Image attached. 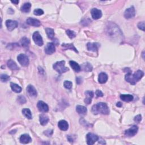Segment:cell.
<instances>
[{
    "mask_svg": "<svg viewBox=\"0 0 145 145\" xmlns=\"http://www.w3.org/2000/svg\"><path fill=\"white\" fill-rule=\"evenodd\" d=\"M27 23L32 26H35V27H39L41 25V23L39 20L36 19H34L32 18H29L27 19L26 21Z\"/></svg>",
    "mask_w": 145,
    "mask_h": 145,
    "instance_id": "16",
    "label": "cell"
},
{
    "mask_svg": "<svg viewBox=\"0 0 145 145\" xmlns=\"http://www.w3.org/2000/svg\"><path fill=\"white\" fill-rule=\"evenodd\" d=\"M22 113L25 116V117H27L28 119H31L32 117V113H31V110L28 108H24L22 110Z\"/></svg>",
    "mask_w": 145,
    "mask_h": 145,
    "instance_id": "30",
    "label": "cell"
},
{
    "mask_svg": "<svg viewBox=\"0 0 145 145\" xmlns=\"http://www.w3.org/2000/svg\"><path fill=\"white\" fill-rule=\"evenodd\" d=\"M20 142L23 144H27L30 143L32 141V139L30 137V136L27 134H23L19 138Z\"/></svg>",
    "mask_w": 145,
    "mask_h": 145,
    "instance_id": "17",
    "label": "cell"
},
{
    "mask_svg": "<svg viewBox=\"0 0 145 145\" xmlns=\"http://www.w3.org/2000/svg\"><path fill=\"white\" fill-rule=\"evenodd\" d=\"M32 38L35 43L37 45L40 47L43 45V40H42L41 36L40 35V34L39 33L38 31H36V32L33 33Z\"/></svg>",
    "mask_w": 145,
    "mask_h": 145,
    "instance_id": "6",
    "label": "cell"
},
{
    "mask_svg": "<svg viewBox=\"0 0 145 145\" xmlns=\"http://www.w3.org/2000/svg\"><path fill=\"white\" fill-rule=\"evenodd\" d=\"M65 62L64 61H58L53 65V69H55L56 72H57L59 74H62L69 71V68L65 66Z\"/></svg>",
    "mask_w": 145,
    "mask_h": 145,
    "instance_id": "4",
    "label": "cell"
},
{
    "mask_svg": "<svg viewBox=\"0 0 145 145\" xmlns=\"http://www.w3.org/2000/svg\"><path fill=\"white\" fill-rule=\"evenodd\" d=\"M142 56H143V58H144V52H143V53H142Z\"/></svg>",
    "mask_w": 145,
    "mask_h": 145,
    "instance_id": "46",
    "label": "cell"
},
{
    "mask_svg": "<svg viewBox=\"0 0 145 145\" xmlns=\"http://www.w3.org/2000/svg\"><path fill=\"white\" fill-rule=\"evenodd\" d=\"M134 120L136 123H140V122L142 120V116L141 115H138L136 116L134 118Z\"/></svg>",
    "mask_w": 145,
    "mask_h": 145,
    "instance_id": "39",
    "label": "cell"
},
{
    "mask_svg": "<svg viewBox=\"0 0 145 145\" xmlns=\"http://www.w3.org/2000/svg\"><path fill=\"white\" fill-rule=\"evenodd\" d=\"M12 3H13V4H18V3H19V1H11Z\"/></svg>",
    "mask_w": 145,
    "mask_h": 145,
    "instance_id": "45",
    "label": "cell"
},
{
    "mask_svg": "<svg viewBox=\"0 0 145 145\" xmlns=\"http://www.w3.org/2000/svg\"><path fill=\"white\" fill-rule=\"evenodd\" d=\"M116 106L118 107H121L122 106V103H121V102H118L117 104H116Z\"/></svg>",
    "mask_w": 145,
    "mask_h": 145,
    "instance_id": "44",
    "label": "cell"
},
{
    "mask_svg": "<svg viewBox=\"0 0 145 145\" xmlns=\"http://www.w3.org/2000/svg\"><path fill=\"white\" fill-rule=\"evenodd\" d=\"M92 112L95 115H98L99 113L103 115H108L109 109L107 104L101 102L92 106Z\"/></svg>",
    "mask_w": 145,
    "mask_h": 145,
    "instance_id": "2",
    "label": "cell"
},
{
    "mask_svg": "<svg viewBox=\"0 0 145 145\" xmlns=\"http://www.w3.org/2000/svg\"><path fill=\"white\" fill-rule=\"evenodd\" d=\"M76 110L79 114L81 115H85L87 112L86 107L82 106H79V105L76 107Z\"/></svg>",
    "mask_w": 145,
    "mask_h": 145,
    "instance_id": "25",
    "label": "cell"
},
{
    "mask_svg": "<svg viewBox=\"0 0 145 145\" xmlns=\"http://www.w3.org/2000/svg\"><path fill=\"white\" fill-rule=\"evenodd\" d=\"M107 33H108V35L110 37L113 36L116 38V37H117L118 36L122 37L120 36V35H122V33L121 32V31L119 29L118 27H117L115 24L112 23H108V26L107 27Z\"/></svg>",
    "mask_w": 145,
    "mask_h": 145,
    "instance_id": "3",
    "label": "cell"
},
{
    "mask_svg": "<svg viewBox=\"0 0 145 145\" xmlns=\"http://www.w3.org/2000/svg\"><path fill=\"white\" fill-rule=\"evenodd\" d=\"M62 47H63L64 49L65 50L71 49L75 51L76 53H78V50H76V49L75 48V47L74 46V45L73 44H62Z\"/></svg>",
    "mask_w": 145,
    "mask_h": 145,
    "instance_id": "28",
    "label": "cell"
},
{
    "mask_svg": "<svg viewBox=\"0 0 145 145\" xmlns=\"http://www.w3.org/2000/svg\"><path fill=\"white\" fill-rule=\"evenodd\" d=\"M138 130V127L136 125H133L130 127L129 129L125 130V134L127 137H133L137 134Z\"/></svg>",
    "mask_w": 145,
    "mask_h": 145,
    "instance_id": "8",
    "label": "cell"
},
{
    "mask_svg": "<svg viewBox=\"0 0 145 145\" xmlns=\"http://www.w3.org/2000/svg\"><path fill=\"white\" fill-rule=\"evenodd\" d=\"M138 27L139 29L144 31V22H142L139 23L138 24Z\"/></svg>",
    "mask_w": 145,
    "mask_h": 145,
    "instance_id": "38",
    "label": "cell"
},
{
    "mask_svg": "<svg viewBox=\"0 0 145 145\" xmlns=\"http://www.w3.org/2000/svg\"><path fill=\"white\" fill-rule=\"evenodd\" d=\"M6 25L8 30L11 31L18 26V22L15 21L8 19L6 21Z\"/></svg>",
    "mask_w": 145,
    "mask_h": 145,
    "instance_id": "10",
    "label": "cell"
},
{
    "mask_svg": "<svg viewBox=\"0 0 145 145\" xmlns=\"http://www.w3.org/2000/svg\"><path fill=\"white\" fill-rule=\"evenodd\" d=\"M120 98L121 100H123L124 101L129 102L133 100V96L130 94H127V95L123 94V95H121Z\"/></svg>",
    "mask_w": 145,
    "mask_h": 145,
    "instance_id": "27",
    "label": "cell"
},
{
    "mask_svg": "<svg viewBox=\"0 0 145 145\" xmlns=\"http://www.w3.org/2000/svg\"><path fill=\"white\" fill-rule=\"evenodd\" d=\"M96 95L98 96V97H101V96H103V93L100 90H96Z\"/></svg>",
    "mask_w": 145,
    "mask_h": 145,
    "instance_id": "40",
    "label": "cell"
},
{
    "mask_svg": "<svg viewBox=\"0 0 145 145\" xmlns=\"http://www.w3.org/2000/svg\"><path fill=\"white\" fill-rule=\"evenodd\" d=\"M135 15V8L133 6L127 8L124 13V16L126 19H130L134 17Z\"/></svg>",
    "mask_w": 145,
    "mask_h": 145,
    "instance_id": "9",
    "label": "cell"
},
{
    "mask_svg": "<svg viewBox=\"0 0 145 145\" xmlns=\"http://www.w3.org/2000/svg\"><path fill=\"white\" fill-rule=\"evenodd\" d=\"M70 65L71 66V67H72V69L75 71L76 72H79V71L81 70V66H79V64L76 63V62L74 61H70L69 62Z\"/></svg>",
    "mask_w": 145,
    "mask_h": 145,
    "instance_id": "24",
    "label": "cell"
},
{
    "mask_svg": "<svg viewBox=\"0 0 145 145\" xmlns=\"http://www.w3.org/2000/svg\"><path fill=\"white\" fill-rule=\"evenodd\" d=\"M91 14L93 19H98L100 18L102 16L101 11L96 8H93L91 10Z\"/></svg>",
    "mask_w": 145,
    "mask_h": 145,
    "instance_id": "12",
    "label": "cell"
},
{
    "mask_svg": "<svg viewBox=\"0 0 145 145\" xmlns=\"http://www.w3.org/2000/svg\"><path fill=\"white\" fill-rule=\"evenodd\" d=\"M86 98L84 99V103L87 104H90L92 101V98L93 96V92L91 91H86L85 92Z\"/></svg>",
    "mask_w": 145,
    "mask_h": 145,
    "instance_id": "18",
    "label": "cell"
},
{
    "mask_svg": "<svg viewBox=\"0 0 145 145\" xmlns=\"http://www.w3.org/2000/svg\"><path fill=\"white\" fill-rule=\"evenodd\" d=\"M10 86L11 89L14 92H16V93H20L22 91V88L18 86V84L14 83H10Z\"/></svg>",
    "mask_w": 145,
    "mask_h": 145,
    "instance_id": "29",
    "label": "cell"
},
{
    "mask_svg": "<svg viewBox=\"0 0 145 145\" xmlns=\"http://www.w3.org/2000/svg\"><path fill=\"white\" fill-rule=\"evenodd\" d=\"M67 139H68V140H69L70 142H73V138L71 137L70 135H69V136H67Z\"/></svg>",
    "mask_w": 145,
    "mask_h": 145,
    "instance_id": "43",
    "label": "cell"
},
{
    "mask_svg": "<svg viewBox=\"0 0 145 145\" xmlns=\"http://www.w3.org/2000/svg\"><path fill=\"white\" fill-rule=\"evenodd\" d=\"M40 123L41 125H47L49 121V118L45 115L42 114L40 116Z\"/></svg>",
    "mask_w": 145,
    "mask_h": 145,
    "instance_id": "23",
    "label": "cell"
},
{
    "mask_svg": "<svg viewBox=\"0 0 145 145\" xmlns=\"http://www.w3.org/2000/svg\"><path fill=\"white\" fill-rule=\"evenodd\" d=\"M76 83L79 84H81L82 82V78L81 76H78V77H76Z\"/></svg>",
    "mask_w": 145,
    "mask_h": 145,
    "instance_id": "42",
    "label": "cell"
},
{
    "mask_svg": "<svg viewBox=\"0 0 145 145\" xmlns=\"http://www.w3.org/2000/svg\"><path fill=\"white\" fill-rule=\"evenodd\" d=\"M108 80V75L105 73H101L99 74L98 77V81L100 83H104Z\"/></svg>",
    "mask_w": 145,
    "mask_h": 145,
    "instance_id": "20",
    "label": "cell"
},
{
    "mask_svg": "<svg viewBox=\"0 0 145 145\" xmlns=\"http://www.w3.org/2000/svg\"><path fill=\"white\" fill-rule=\"evenodd\" d=\"M87 139V143L89 145H92L94 144L96 141L99 140V137L98 135H95L93 133H89L86 135Z\"/></svg>",
    "mask_w": 145,
    "mask_h": 145,
    "instance_id": "7",
    "label": "cell"
},
{
    "mask_svg": "<svg viewBox=\"0 0 145 145\" xmlns=\"http://www.w3.org/2000/svg\"><path fill=\"white\" fill-rule=\"evenodd\" d=\"M17 59L19 64L23 66H27L29 64V59L24 54H20L17 57Z\"/></svg>",
    "mask_w": 145,
    "mask_h": 145,
    "instance_id": "5",
    "label": "cell"
},
{
    "mask_svg": "<svg viewBox=\"0 0 145 145\" xmlns=\"http://www.w3.org/2000/svg\"><path fill=\"white\" fill-rule=\"evenodd\" d=\"M56 48L53 42H49L45 48V52L47 55H51L55 52Z\"/></svg>",
    "mask_w": 145,
    "mask_h": 145,
    "instance_id": "11",
    "label": "cell"
},
{
    "mask_svg": "<svg viewBox=\"0 0 145 145\" xmlns=\"http://www.w3.org/2000/svg\"><path fill=\"white\" fill-rule=\"evenodd\" d=\"M144 75V73L141 70H138L134 74L127 73L125 76L126 81L129 82L131 84L134 85L136 84L138 81L142 79Z\"/></svg>",
    "mask_w": 145,
    "mask_h": 145,
    "instance_id": "1",
    "label": "cell"
},
{
    "mask_svg": "<svg viewBox=\"0 0 145 145\" xmlns=\"http://www.w3.org/2000/svg\"><path fill=\"white\" fill-rule=\"evenodd\" d=\"M66 33H67V35H68V36H69L70 39L74 38L75 36H76L75 33L74 32V31H72L69 30H68L66 31Z\"/></svg>",
    "mask_w": 145,
    "mask_h": 145,
    "instance_id": "35",
    "label": "cell"
},
{
    "mask_svg": "<svg viewBox=\"0 0 145 145\" xmlns=\"http://www.w3.org/2000/svg\"><path fill=\"white\" fill-rule=\"evenodd\" d=\"M21 44L23 47H27L30 44V40L28 38L24 37L21 40Z\"/></svg>",
    "mask_w": 145,
    "mask_h": 145,
    "instance_id": "32",
    "label": "cell"
},
{
    "mask_svg": "<svg viewBox=\"0 0 145 145\" xmlns=\"http://www.w3.org/2000/svg\"><path fill=\"white\" fill-rule=\"evenodd\" d=\"M45 31H46V33L47 34L48 38L49 39H53L54 38V36H55V32H54V30L53 29L50 28H47L46 29H45Z\"/></svg>",
    "mask_w": 145,
    "mask_h": 145,
    "instance_id": "31",
    "label": "cell"
},
{
    "mask_svg": "<svg viewBox=\"0 0 145 145\" xmlns=\"http://www.w3.org/2000/svg\"><path fill=\"white\" fill-rule=\"evenodd\" d=\"M37 106L40 111L42 112H47L49 110V107L48 105L42 101H39Z\"/></svg>",
    "mask_w": 145,
    "mask_h": 145,
    "instance_id": "13",
    "label": "cell"
},
{
    "mask_svg": "<svg viewBox=\"0 0 145 145\" xmlns=\"http://www.w3.org/2000/svg\"><path fill=\"white\" fill-rule=\"evenodd\" d=\"M73 83L72 82L69 81H65L64 83V87L67 89H71L72 87Z\"/></svg>",
    "mask_w": 145,
    "mask_h": 145,
    "instance_id": "33",
    "label": "cell"
},
{
    "mask_svg": "<svg viewBox=\"0 0 145 145\" xmlns=\"http://www.w3.org/2000/svg\"><path fill=\"white\" fill-rule=\"evenodd\" d=\"M18 103L20 104H24L26 102V100H25V98L23 96H19L18 98Z\"/></svg>",
    "mask_w": 145,
    "mask_h": 145,
    "instance_id": "37",
    "label": "cell"
},
{
    "mask_svg": "<svg viewBox=\"0 0 145 145\" xmlns=\"http://www.w3.org/2000/svg\"><path fill=\"white\" fill-rule=\"evenodd\" d=\"M26 90L28 95L30 96H32V97H36L37 95H38L36 90L32 85H28L26 88Z\"/></svg>",
    "mask_w": 145,
    "mask_h": 145,
    "instance_id": "15",
    "label": "cell"
},
{
    "mask_svg": "<svg viewBox=\"0 0 145 145\" xmlns=\"http://www.w3.org/2000/svg\"><path fill=\"white\" fill-rule=\"evenodd\" d=\"M7 66L10 69L13 70H16L19 69V67H18V65H17L15 62L13 61L12 59H9V60L7 61Z\"/></svg>",
    "mask_w": 145,
    "mask_h": 145,
    "instance_id": "22",
    "label": "cell"
},
{
    "mask_svg": "<svg viewBox=\"0 0 145 145\" xmlns=\"http://www.w3.org/2000/svg\"><path fill=\"white\" fill-rule=\"evenodd\" d=\"M31 7V5L30 3L29 2L25 3L22 6L21 10L22 12L23 13H28L30 11Z\"/></svg>",
    "mask_w": 145,
    "mask_h": 145,
    "instance_id": "26",
    "label": "cell"
},
{
    "mask_svg": "<svg viewBox=\"0 0 145 145\" xmlns=\"http://www.w3.org/2000/svg\"><path fill=\"white\" fill-rule=\"evenodd\" d=\"M81 68H82V69L83 70L84 72H91L92 70V66L91 64H90L89 62H86V63H84L81 65Z\"/></svg>",
    "mask_w": 145,
    "mask_h": 145,
    "instance_id": "21",
    "label": "cell"
},
{
    "mask_svg": "<svg viewBox=\"0 0 145 145\" xmlns=\"http://www.w3.org/2000/svg\"><path fill=\"white\" fill-rule=\"evenodd\" d=\"M8 80H10V76L6 74H2L1 75V81L2 82H7Z\"/></svg>",
    "mask_w": 145,
    "mask_h": 145,
    "instance_id": "36",
    "label": "cell"
},
{
    "mask_svg": "<svg viewBox=\"0 0 145 145\" xmlns=\"http://www.w3.org/2000/svg\"><path fill=\"white\" fill-rule=\"evenodd\" d=\"M33 14H35V15H42L44 14V11L41 8H36L35 10L33 11Z\"/></svg>",
    "mask_w": 145,
    "mask_h": 145,
    "instance_id": "34",
    "label": "cell"
},
{
    "mask_svg": "<svg viewBox=\"0 0 145 145\" xmlns=\"http://www.w3.org/2000/svg\"><path fill=\"white\" fill-rule=\"evenodd\" d=\"M53 133V130H47V131L45 132L44 133V134H46L48 137H50V136Z\"/></svg>",
    "mask_w": 145,
    "mask_h": 145,
    "instance_id": "41",
    "label": "cell"
},
{
    "mask_svg": "<svg viewBox=\"0 0 145 145\" xmlns=\"http://www.w3.org/2000/svg\"><path fill=\"white\" fill-rule=\"evenodd\" d=\"M99 46L100 45L97 42H88L87 44V49L94 52H97Z\"/></svg>",
    "mask_w": 145,
    "mask_h": 145,
    "instance_id": "14",
    "label": "cell"
},
{
    "mask_svg": "<svg viewBox=\"0 0 145 145\" xmlns=\"http://www.w3.org/2000/svg\"><path fill=\"white\" fill-rule=\"evenodd\" d=\"M58 126L59 128L63 131H66L69 128V125L65 120H61L58 122Z\"/></svg>",
    "mask_w": 145,
    "mask_h": 145,
    "instance_id": "19",
    "label": "cell"
}]
</instances>
